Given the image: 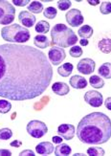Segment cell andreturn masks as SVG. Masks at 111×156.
<instances>
[{
	"label": "cell",
	"instance_id": "obj_12",
	"mask_svg": "<svg viewBox=\"0 0 111 156\" xmlns=\"http://www.w3.org/2000/svg\"><path fill=\"white\" fill-rule=\"evenodd\" d=\"M18 20L22 25H24L25 28L26 27L27 28H30V27H33L34 24H36L37 17L30 12L22 11L18 15Z\"/></svg>",
	"mask_w": 111,
	"mask_h": 156
},
{
	"label": "cell",
	"instance_id": "obj_31",
	"mask_svg": "<svg viewBox=\"0 0 111 156\" xmlns=\"http://www.w3.org/2000/svg\"><path fill=\"white\" fill-rule=\"evenodd\" d=\"M82 49L80 46H73L70 48V51H69V54L70 56L73 58H79L82 55Z\"/></svg>",
	"mask_w": 111,
	"mask_h": 156
},
{
	"label": "cell",
	"instance_id": "obj_18",
	"mask_svg": "<svg viewBox=\"0 0 111 156\" xmlns=\"http://www.w3.org/2000/svg\"><path fill=\"white\" fill-rule=\"evenodd\" d=\"M73 69H74L73 64L70 62H66L59 67L58 73L61 77H69L71 75V73L73 72Z\"/></svg>",
	"mask_w": 111,
	"mask_h": 156
},
{
	"label": "cell",
	"instance_id": "obj_4",
	"mask_svg": "<svg viewBox=\"0 0 111 156\" xmlns=\"http://www.w3.org/2000/svg\"><path fill=\"white\" fill-rule=\"evenodd\" d=\"M1 36L2 38L8 42L21 44L30 39V32L21 25L12 24L2 28Z\"/></svg>",
	"mask_w": 111,
	"mask_h": 156
},
{
	"label": "cell",
	"instance_id": "obj_37",
	"mask_svg": "<svg viewBox=\"0 0 111 156\" xmlns=\"http://www.w3.org/2000/svg\"><path fill=\"white\" fill-rule=\"evenodd\" d=\"M22 145V143H21V142H20V141H18V140H16V141H13V142H12V143H11V146L12 147H20V146H21Z\"/></svg>",
	"mask_w": 111,
	"mask_h": 156
},
{
	"label": "cell",
	"instance_id": "obj_38",
	"mask_svg": "<svg viewBox=\"0 0 111 156\" xmlns=\"http://www.w3.org/2000/svg\"><path fill=\"white\" fill-rule=\"evenodd\" d=\"M87 2L92 6H97L100 3V0H87Z\"/></svg>",
	"mask_w": 111,
	"mask_h": 156
},
{
	"label": "cell",
	"instance_id": "obj_20",
	"mask_svg": "<svg viewBox=\"0 0 111 156\" xmlns=\"http://www.w3.org/2000/svg\"><path fill=\"white\" fill-rule=\"evenodd\" d=\"M99 50L103 54H109L111 52V38H102L98 43Z\"/></svg>",
	"mask_w": 111,
	"mask_h": 156
},
{
	"label": "cell",
	"instance_id": "obj_19",
	"mask_svg": "<svg viewBox=\"0 0 111 156\" xmlns=\"http://www.w3.org/2000/svg\"><path fill=\"white\" fill-rule=\"evenodd\" d=\"M99 75L103 79H111V63L105 62L102 63L98 70Z\"/></svg>",
	"mask_w": 111,
	"mask_h": 156
},
{
	"label": "cell",
	"instance_id": "obj_27",
	"mask_svg": "<svg viewBox=\"0 0 111 156\" xmlns=\"http://www.w3.org/2000/svg\"><path fill=\"white\" fill-rule=\"evenodd\" d=\"M58 11L56 10L54 7H47V8L43 11V16L49 19H54L57 16Z\"/></svg>",
	"mask_w": 111,
	"mask_h": 156
},
{
	"label": "cell",
	"instance_id": "obj_7",
	"mask_svg": "<svg viewBox=\"0 0 111 156\" xmlns=\"http://www.w3.org/2000/svg\"><path fill=\"white\" fill-rule=\"evenodd\" d=\"M66 58V53L63 48L61 47L54 46L48 52V58L54 65H59Z\"/></svg>",
	"mask_w": 111,
	"mask_h": 156
},
{
	"label": "cell",
	"instance_id": "obj_30",
	"mask_svg": "<svg viewBox=\"0 0 111 156\" xmlns=\"http://www.w3.org/2000/svg\"><path fill=\"white\" fill-rule=\"evenodd\" d=\"M71 5H72V2L70 1V0H59V1H58L59 9L62 12L70 9Z\"/></svg>",
	"mask_w": 111,
	"mask_h": 156
},
{
	"label": "cell",
	"instance_id": "obj_9",
	"mask_svg": "<svg viewBox=\"0 0 111 156\" xmlns=\"http://www.w3.org/2000/svg\"><path fill=\"white\" fill-rule=\"evenodd\" d=\"M84 101L87 105L93 107H100L103 103V98L100 92L89 90L84 94Z\"/></svg>",
	"mask_w": 111,
	"mask_h": 156
},
{
	"label": "cell",
	"instance_id": "obj_40",
	"mask_svg": "<svg viewBox=\"0 0 111 156\" xmlns=\"http://www.w3.org/2000/svg\"><path fill=\"white\" fill-rule=\"evenodd\" d=\"M79 155L81 156V155H84V154H82V153H76V154H75V156H79Z\"/></svg>",
	"mask_w": 111,
	"mask_h": 156
},
{
	"label": "cell",
	"instance_id": "obj_21",
	"mask_svg": "<svg viewBox=\"0 0 111 156\" xmlns=\"http://www.w3.org/2000/svg\"><path fill=\"white\" fill-rule=\"evenodd\" d=\"M79 36L84 39L90 38L93 35V28L89 25H83L79 29Z\"/></svg>",
	"mask_w": 111,
	"mask_h": 156
},
{
	"label": "cell",
	"instance_id": "obj_26",
	"mask_svg": "<svg viewBox=\"0 0 111 156\" xmlns=\"http://www.w3.org/2000/svg\"><path fill=\"white\" fill-rule=\"evenodd\" d=\"M12 108V104L6 100H0V113L6 114L8 113Z\"/></svg>",
	"mask_w": 111,
	"mask_h": 156
},
{
	"label": "cell",
	"instance_id": "obj_33",
	"mask_svg": "<svg viewBox=\"0 0 111 156\" xmlns=\"http://www.w3.org/2000/svg\"><path fill=\"white\" fill-rule=\"evenodd\" d=\"M19 155H20V156H24V155L34 156V151H31V150H25V151H23L20 152V153H19Z\"/></svg>",
	"mask_w": 111,
	"mask_h": 156
},
{
	"label": "cell",
	"instance_id": "obj_16",
	"mask_svg": "<svg viewBox=\"0 0 111 156\" xmlns=\"http://www.w3.org/2000/svg\"><path fill=\"white\" fill-rule=\"evenodd\" d=\"M34 44L36 45L38 48L45 49L50 45V41L48 37L44 35H38L34 38Z\"/></svg>",
	"mask_w": 111,
	"mask_h": 156
},
{
	"label": "cell",
	"instance_id": "obj_28",
	"mask_svg": "<svg viewBox=\"0 0 111 156\" xmlns=\"http://www.w3.org/2000/svg\"><path fill=\"white\" fill-rule=\"evenodd\" d=\"M13 136V131L10 128H1L0 129V140H9Z\"/></svg>",
	"mask_w": 111,
	"mask_h": 156
},
{
	"label": "cell",
	"instance_id": "obj_34",
	"mask_svg": "<svg viewBox=\"0 0 111 156\" xmlns=\"http://www.w3.org/2000/svg\"><path fill=\"white\" fill-rule=\"evenodd\" d=\"M12 152L8 150H0V156H11Z\"/></svg>",
	"mask_w": 111,
	"mask_h": 156
},
{
	"label": "cell",
	"instance_id": "obj_36",
	"mask_svg": "<svg viewBox=\"0 0 111 156\" xmlns=\"http://www.w3.org/2000/svg\"><path fill=\"white\" fill-rule=\"evenodd\" d=\"M52 140H53V142H54L55 144H60V143H62V138L60 136H54Z\"/></svg>",
	"mask_w": 111,
	"mask_h": 156
},
{
	"label": "cell",
	"instance_id": "obj_8",
	"mask_svg": "<svg viewBox=\"0 0 111 156\" xmlns=\"http://www.w3.org/2000/svg\"><path fill=\"white\" fill-rule=\"evenodd\" d=\"M66 21L69 25L72 27H79L83 23V16L81 15V12L78 9H72L68 11L65 15Z\"/></svg>",
	"mask_w": 111,
	"mask_h": 156
},
{
	"label": "cell",
	"instance_id": "obj_3",
	"mask_svg": "<svg viewBox=\"0 0 111 156\" xmlns=\"http://www.w3.org/2000/svg\"><path fill=\"white\" fill-rule=\"evenodd\" d=\"M52 42L61 48H67L75 45L78 41V37L71 28L64 24H56L51 30Z\"/></svg>",
	"mask_w": 111,
	"mask_h": 156
},
{
	"label": "cell",
	"instance_id": "obj_35",
	"mask_svg": "<svg viewBox=\"0 0 111 156\" xmlns=\"http://www.w3.org/2000/svg\"><path fill=\"white\" fill-rule=\"evenodd\" d=\"M105 105H106V107L107 108L108 110L111 111V97H109V98H107V99L106 100V101H105Z\"/></svg>",
	"mask_w": 111,
	"mask_h": 156
},
{
	"label": "cell",
	"instance_id": "obj_32",
	"mask_svg": "<svg viewBox=\"0 0 111 156\" xmlns=\"http://www.w3.org/2000/svg\"><path fill=\"white\" fill-rule=\"evenodd\" d=\"M31 1L29 0H13V3L15 4L16 6H19V7H24L27 6Z\"/></svg>",
	"mask_w": 111,
	"mask_h": 156
},
{
	"label": "cell",
	"instance_id": "obj_24",
	"mask_svg": "<svg viewBox=\"0 0 111 156\" xmlns=\"http://www.w3.org/2000/svg\"><path fill=\"white\" fill-rule=\"evenodd\" d=\"M28 10L33 13H40L43 11V5L39 1H32L28 5Z\"/></svg>",
	"mask_w": 111,
	"mask_h": 156
},
{
	"label": "cell",
	"instance_id": "obj_22",
	"mask_svg": "<svg viewBox=\"0 0 111 156\" xmlns=\"http://www.w3.org/2000/svg\"><path fill=\"white\" fill-rule=\"evenodd\" d=\"M89 83H90V85H91L92 87L99 89V88H102L103 85H105V80H103L101 77L94 75V76L90 77Z\"/></svg>",
	"mask_w": 111,
	"mask_h": 156
},
{
	"label": "cell",
	"instance_id": "obj_11",
	"mask_svg": "<svg viewBox=\"0 0 111 156\" xmlns=\"http://www.w3.org/2000/svg\"><path fill=\"white\" fill-rule=\"evenodd\" d=\"M58 134L64 140L69 141L75 136V127L69 124H62L58 127Z\"/></svg>",
	"mask_w": 111,
	"mask_h": 156
},
{
	"label": "cell",
	"instance_id": "obj_6",
	"mask_svg": "<svg viewBox=\"0 0 111 156\" xmlns=\"http://www.w3.org/2000/svg\"><path fill=\"white\" fill-rule=\"evenodd\" d=\"M27 132L32 137L39 139L41 137H43L48 132V127L43 122L33 120L29 122V124L27 125Z\"/></svg>",
	"mask_w": 111,
	"mask_h": 156
},
{
	"label": "cell",
	"instance_id": "obj_1",
	"mask_svg": "<svg viewBox=\"0 0 111 156\" xmlns=\"http://www.w3.org/2000/svg\"><path fill=\"white\" fill-rule=\"evenodd\" d=\"M43 52L29 45H0V97L26 101L43 94L53 79V68Z\"/></svg>",
	"mask_w": 111,
	"mask_h": 156
},
{
	"label": "cell",
	"instance_id": "obj_17",
	"mask_svg": "<svg viewBox=\"0 0 111 156\" xmlns=\"http://www.w3.org/2000/svg\"><path fill=\"white\" fill-rule=\"evenodd\" d=\"M71 152H72L71 147L67 144H63V143L59 144V146L56 147L55 150V154L57 156H68L71 154Z\"/></svg>",
	"mask_w": 111,
	"mask_h": 156
},
{
	"label": "cell",
	"instance_id": "obj_14",
	"mask_svg": "<svg viewBox=\"0 0 111 156\" xmlns=\"http://www.w3.org/2000/svg\"><path fill=\"white\" fill-rule=\"evenodd\" d=\"M69 83H70V85L73 88H75V89H83V88L87 86V80L83 77L79 75H75L71 77Z\"/></svg>",
	"mask_w": 111,
	"mask_h": 156
},
{
	"label": "cell",
	"instance_id": "obj_25",
	"mask_svg": "<svg viewBox=\"0 0 111 156\" xmlns=\"http://www.w3.org/2000/svg\"><path fill=\"white\" fill-rule=\"evenodd\" d=\"M86 152L90 156H102V155H105V153H106V151H105L103 148L97 147H89Z\"/></svg>",
	"mask_w": 111,
	"mask_h": 156
},
{
	"label": "cell",
	"instance_id": "obj_2",
	"mask_svg": "<svg viewBox=\"0 0 111 156\" xmlns=\"http://www.w3.org/2000/svg\"><path fill=\"white\" fill-rule=\"evenodd\" d=\"M77 136L83 144H105L111 138V120L102 112L90 113L80 121Z\"/></svg>",
	"mask_w": 111,
	"mask_h": 156
},
{
	"label": "cell",
	"instance_id": "obj_5",
	"mask_svg": "<svg viewBox=\"0 0 111 156\" xmlns=\"http://www.w3.org/2000/svg\"><path fill=\"white\" fill-rule=\"evenodd\" d=\"M16 9L10 2L0 0V25H8L15 20Z\"/></svg>",
	"mask_w": 111,
	"mask_h": 156
},
{
	"label": "cell",
	"instance_id": "obj_13",
	"mask_svg": "<svg viewBox=\"0 0 111 156\" xmlns=\"http://www.w3.org/2000/svg\"><path fill=\"white\" fill-rule=\"evenodd\" d=\"M55 147L54 145L50 142H41L36 147V151L37 153L40 155H49L52 152H54Z\"/></svg>",
	"mask_w": 111,
	"mask_h": 156
},
{
	"label": "cell",
	"instance_id": "obj_15",
	"mask_svg": "<svg viewBox=\"0 0 111 156\" xmlns=\"http://www.w3.org/2000/svg\"><path fill=\"white\" fill-rule=\"evenodd\" d=\"M52 90L55 94L59 95V96H65L69 93V86L65 83H61V81H58L52 85Z\"/></svg>",
	"mask_w": 111,
	"mask_h": 156
},
{
	"label": "cell",
	"instance_id": "obj_23",
	"mask_svg": "<svg viewBox=\"0 0 111 156\" xmlns=\"http://www.w3.org/2000/svg\"><path fill=\"white\" fill-rule=\"evenodd\" d=\"M34 30L37 33H39V35L40 34H46L50 30V24L47 21H44V20H40L34 27Z\"/></svg>",
	"mask_w": 111,
	"mask_h": 156
},
{
	"label": "cell",
	"instance_id": "obj_39",
	"mask_svg": "<svg viewBox=\"0 0 111 156\" xmlns=\"http://www.w3.org/2000/svg\"><path fill=\"white\" fill-rule=\"evenodd\" d=\"M88 43H89V42H88V40H87V39L82 38V39L80 40V44H81V46H87Z\"/></svg>",
	"mask_w": 111,
	"mask_h": 156
},
{
	"label": "cell",
	"instance_id": "obj_10",
	"mask_svg": "<svg viewBox=\"0 0 111 156\" xmlns=\"http://www.w3.org/2000/svg\"><path fill=\"white\" fill-rule=\"evenodd\" d=\"M95 67H96V63L93 59L82 58L79 62L77 65V69L82 75H90V74L94 72Z\"/></svg>",
	"mask_w": 111,
	"mask_h": 156
},
{
	"label": "cell",
	"instance_id": "obj_29",
	"mask_svg": "<svg viewBox=\"0 0 111 156\" xmlns=\"http://www.w3.org/2000/svg\"><path fill=\"white\" fill-rule=\"evenodd\" d=\"M100 12L102 13V15H108V13H111V2H109V1L102 2L100 6Z\"/></svg>",
	"mask_w": 111,
	"mask_h": 156
}]
</instances>
